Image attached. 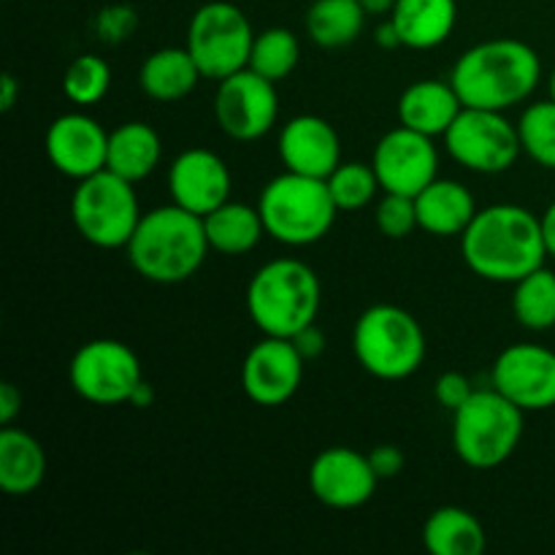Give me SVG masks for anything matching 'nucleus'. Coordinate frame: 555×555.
<instances>
[{
	"instance_id": "e433bc0d",
	"label": "nucleus",
	"mask_w": 555,
	"mask_h": 555,
	"mask_svg": "<svg viewBox=\"0 0 555 555\" xmlns=\"http://www.w3.org/2000/svg\"><path fill=\"white\" fill-rule=\"evenodd\" d=\"M372 461V469L377 472L379 480H390V477H399L404 469V453L396 444H377V448L369 453Z\"/></svg>"
},
{
	"instance_id": "6e6552de",
	"label": "nucleus",
	"mask_w": 555,
	"mask_h": 555,
	"mask_svg": "<svg viewBox=\"0 0 555 555\" xmlns=\"http://www.w3.org/2000/svg\"><path fill=\"white\" fill-rule=\"evenodd\" d=\"M70 220L79 236L92 247L125 249L141 220L133 182L117 177L108 168L81 179L70 198Z\"/></svg>"
},
{
	"instance_id": "f704fd0d",
	"label": "nucleus",
	"mask_w": 555,
	"mask_h": 555,
	"mask_svg": "<svg viewBox=\"0 0 555 555\" xmlns=\"http://www.w3.org/2000/svg\"><path fill=\"white\" fill-rule=\"evenodd\" d=\"M472 393H475L472 379L461 372H444L437 379V385H434V396H437V401L448 412H455L459 406H464L472 399Z\"/></svg>"
},
{
	"instance_id": "4468645a",
	"label": "nucleus",
	"mask_w": 555,
	"mask_h": 555,
	"mask_svg": "<svg viewBox=\"0 0 555 555\" xmlns=\"http://www.w3.org/2000/svg\"><path fill=\"white\" fill-rule=\"evenodd\" d=\"M491 385L524 412H545L555 406V352L551 347H507L493 361Z\"/></svg>"
},
{
	"instance_id": "9b49d317",
	"label": "nucleus",
	"mask_w": 555,
	"mask_h": 555,
	"mask_svg": "<svg viewBox=\"0 0 555 555\" xmlns=\"http://www.w3.org/2000/svg\"><path fill=\"white\" fill-rule=\"evenodd\" d=\"M70 388L95 406L128 404L133 390L144 383L141 361L125 341L92 339L76 350L68 366Z\"/></svg>"
},
{
	"instance_id": "7ed1b4c3",
	"label": "nucleus",
	"mask_w": 555,
	"mask_h": 555,
	"mask_svg": "<svg viewBox=\"0 0 555 555\" xmlns=\"http://www.w3.org/2000/svg\"><path fill=\"white\" fill-rule=\"evenodd\" d=\"M209 249L204 217L168 204L141 215L125 253L141 280L179 285L198 274Z\"/></svg>"
},
{
	"instance_id": "c85d7f7f",
	"label": "nucleus",
	"mask_w": 555,
	"mask_h": 555,
	"mask_svg": "<svg viewBox=\"0 0 555 555\" xmlns=\"http://www.w3.org/2000/svg\"><path fill=\"white\" fill-rule=\"evenodd\" d=\"M513 314L526 331L555 328V274L551 269H537L513 291Z\"/></svg>"
},
{
	"instance_id": "79ce46f5",
	"label": "nucleus",
	"mask_w": 555,
	"mask_h": 555,
	"mask_svg": "<svg viewBox=\"0 0 555 555\" xmlns=\"http://www.w3.org/2000/svg\"><path fill=\"white\" fill-rule=\"evenodd\" d=\"M542 220V236H545V247L547 255L555 258V201L545 209V215L540 217Z\"/></svg>"
},
{
	"instance_id": "423d86ee",
	"label": "nucleus",
	"mask_w": 555,
	"mask_h": 555,
	"mask_svg": "<svg viewBox=\"0 0 555 555\" xmlns=\"http://www.w3.org/2000/svg\"><path fill=\"white\" fill-rule=\"evenodd\" d=\"M352 352L363 372L396 383L406 379L426 361V334L406 309L374 304L363 309L352 328Z\"/></svg>"
},
{
	"instance_id": "20e7f679",
	"label": "nucleus",
	"mask_w": 555,
	"mask_h": 555,
	"mask_svg": "<svg viewBox=\"0 0 555 555\" xmlns=\"http://www.w3.org/2000/svg\"><path fill=\"white\" fill-rule=\"evenodd\" d=\"M320 280L298 258H276L260 266L247 285V314L263 336L293 339L318 320Z\"/></svg>"
},
{
	"instance_id": "c9c22d12",
	"label": "nucleus",
	"mask_w": 555,
	"mask_h": 555,
	"mask_svg": "<svg viewBox=\"0 0 555 555\" xmlns=\"http://www.w3.org/2000/svg\"><path fill=\"white\" fill-rule=\"evenodd\" d=\"M135 27V14L133 9H125V5H112V9H103L98 16V33H101L106 41H122L125 36H130Z\"/></svg>"
},
{
	"instance_id": "7c9ffc66",
	"label": "nucleus",
	"mask_w": 555,
	"mask_h": 555,
	"mask_svg": "<svg viewBox=\"0 0 555 555\" xmlns=\"http://www.w3.org/2000/svg\"><path fill=\"white\" fill-rule=\"evenodd\" d=\"M328 190L331 198H334L336 209L339 211H361L377 198L379 179L377 171H374L372 163H361V160H350V163H339L334 168L328 179Z\"/></svg>"
},
{
	"instance_id": "cd10ccee",
	"label": "nucleus",
	"mask_w": 555,
	"mask_h": 555,
	"mask_svg": "<svg viewBox=\"0 0 555 555\" xmlns=\"http://www.w3.org/2000/svg\"><path fill=\"white\" fill-rule=\"evenodd\" d=\"M361 0H314L307 11V36L320 49H341L358 41L366 25Z\"/></svg>"
},
{
	"instance_id": "ea45409f",
	"label": "nucleus",
	"mask_w": 555,
	"mask_h": 555,
	"mask_svg": "<svg viewBox=\"0 0 555 555\" xmlns=\"http://www.w3.org/2000/svg\"><path fill=\"white\" fill-rule=\"evenodd\" d=\"M16 95H20V85H16L14 76H0V112H11V106L16 103Z\"/></svg>"
},
{
	"instance_id": "37998d69",
	"label": "nucleus",
	"mask_w": 555,
	"mask_h": 555,
	"mask_svg": "<svg viewBox=\"0 0 555 555\" xmlns=\"http://www.w3.org/2000/svg\"><path fill=\"white\" fill-rule=\"evenodd\" d=\"M152 401H155V390H152V385L144 379V383H141L139 388L133 390V396H130L128 404H133V406H139V410H144V406H150Z\"/></svg>"
},
{
	"instance_id": "a18cd8bd",
	"label": "nucleus",
	"mask_w": 555,
	"mask_h": 555,
	"mask_svg": "<svg viewBox=\"0 0 555 555\" xmlns=\"http://www.w3.org/2000/svg\"><path fill=\"white\" fill-rule=\"evenodd\" d=\"M547 90H551V98L555 101V68H553V74H551V81H547Z\"/></svg>"
},
{
	"instance_id": "f3484780",
	"label": "nucleus",
	"mask_w": 555,
	"mask_h": 555,
	"mask_svg": "<svg viewBox=\"0 0 555 555\" xmlns=\"http://www.w3.org/2000/svg\"><path fill=\"white\" fill-rule=\"evenodd\" d=\"M43 150H47L49 163L63 177L81 182L106 168L108 133L90 114H60L47 128Z\"/></svg>"
},
{
	"instance_id": "dca6fc26",
	"label": "nucleus",
	"mask_w": 555,
	"mask_h": 555,
	"mask_svg": "<svg viewBox=\"0 0 555 555\" xmlns=\"http://www.w3.org/2000/svg\"><path fill=\"white\" fill-rule=\"evenodd\" d=\"M377 472L369 453L352 448H328L309 466V491L331 509L363 507L377 491Z\"/></svg>"
},
{
	"instance_id": "0eeeda50",
	"label": "nucleus",
	"mask_w": 555,
	"mask_h": 555,
	"mask_svg": "<svg viewBox=\"0 0 555 555\" xmlns=\"http://www.w3.org/2000/svg\"><path fill=\"white\" fill-rule=\"evenodd\" d=\"M524 415L496 388L475 390L453 412V450L472 469H496L518 450L524 439Z\"/></svg>"
},
{
	"instance_id": "a878e982",
	"label": "nucleus",
	"mask_w": 555,
	"mask_h": 555,
	"mask_svg": "<svg viewBox=\"0 0 555 555\" xmlns=\"http://www.w3.org/2000/svg\"><path fill=\"white\" fill-rule=\"evenodd\" d=\"M206 238L215 253L225 258H238V255L253 253L266 236L263 217L258 206L238 204V201H225L220 209L209 211L204 217Z\"/></svg>"
},
{
	"instance_id": "ddd939ff",
	"label": "nucleus",
	"mask_w": 555,
	"mask_h": 555,
	"mask_svg": "<svg viewBox=\"0 0 555 555\" xmlns=\"http://www.w3.org/2000/svg\"><path fill=\"white\" fill-rule=\"evenodd\" d=\"M372 166L385 193H401L415 198L423 188H428L439 177V152L431 135L399 125L377 141Z\"/></svg>"
},
{
	"instance_id": "f8f14e48",
	"label": "nucleus",
	"mask_w": 555,
	"mask_h": 555,
	"mask_svg": "<svg viewBox=\"0 0 555 555\" xmlns=\"http://www.w3.org/2000/svg\"><path fill=\"white\" fill-rule=\"evenodd\" d=\"M215 117L222 133L233 141H258L280 117V95L274 81L244 68L217 81Z\"/></svg>"
},
{
	"instance_id": "4be33fe9",
	"label": "nucleus",
	"mask_w": 555,
	"mask_h": 555,
	"mask_svg": "<svg viewBox=\"0 0 555 555\" xmlns=\"http://www.w3.org/2000/svg\"><path fill=\"white\" fill-rule=\"evenodd\" d=\"M390 22L396 25L401 47L437 49L453 36L459 22V3L455 0H396L390 11Z\"/></svg>"
},
{
	"instance_id": "c03bdc74",
	"label": "nucleus",
	"mask_w": 555,
	"mask_h": 555,
	"mask_svg": "<svg viewBox=\"0 0 555 555\" xmlns=\"http://www.w3.org/2000/svg\"><path fill=\"white\" fill-rule=\"evenodd\" d=\"M361 5L366 9L369 16H390V11H393L396 0H361Z\"/></svg>"
},
{
	"instance_id": "2eb2a0df",
	"label": "nucleus",
	"mask_w": 555,
	"mask_h": 555,
	"mask_svg": "<svg viewBox=\"0 0 555 555\" xmlns=\"http://www.w3.org/2000/svg\"><path fill=\"white\" fill-rule=\"evenodd\" d=\"M304 358L293 339L266 336L242 363V388L258 406H282L298 393L304 379Z\"/></svg>"
},
{
	"instance_id": "1a4fd4ad",
	"label": "nucleus",
	"mask_w": 555,
	"mask_h": 555,
	"mask_svg": "<svg viewBox=\"0 0 555 555\" xmlns=\"http://www.w3.org/2000/svg\"><path fill=\"white\" fill-rule=\"evenodd\" d=\"M255 30L247 14L228 0L204 3L188 25L184 47L193 54L204 79L222 81L249 65Z\"/></svg>"
},
{
	"instance_id": "b1692460",
	"label": "nucleus",
	"mask_w": 555,
	"mask_h": 555,
	"mask_svg": "<svg viewBox=\"0 0 555 555\" xmlns=\"http://www.w3.org/2000/svg\"><path fill=\"white\" fill-rule=\"evenodd\" d=\"M204 79L188 47H166L152 52L139 68V85L157 103H177Z\"/></svg>"
},
{
	"instance_id": "9d476101",
	"label": "nucleus",
	"mask_w": 555,
	"mask_h": 555,
	"mask_svg": "<svg viewBox=\"0 0 555 555\" xmlns=\"http://www.w3.org/2000/svg\"><path fill=\"white\" fill-rule=\"evenodd\" d=\"M442 139L448 155L475 173L509 171L524 152L518 125L491 108L464 106Z\"/></svg>"
},
{
	"instance_id": "72a5a7b5",
	"label": "nucleus",
	"mask_w": 555,
	"mask_h": 555,
	"mask_svg": "<svg viewBox=\"0 0 555 555\" xmlns=\"http://www.w3.org/2000/svg\"><path fill=\"white\" fill-rule=\"evenodd\" d=\"M374 220L383 236L388 238H406L412 231H417V206L412 195L385 193V198L377 204Z\"/></svg>"
},
{
	"instance_id": "4c0bfd02",
	"label": "nucleus",
	"mask_w": 555,
	"mask_h": 555,
	"mask_svg": "<svg viewBox=\"0 0 555 555\" xmlns=\"http://www.w3.org/2000/svg\"><path fill=\"white\" fill-rule=\"evenodd\" d=\"M293 345H296V350L301 352L304 361H318V358L325 352V334L318 328V323H312L293 336Z\"/></svg>"
},
{
	"instance_id": "412c9836",
	"label": "nucleus",
	"mask_w": 555,
	"mask_h": 555,
	"mask_svg": "<svg viewBox=\"0 0 555 555\" xmlns=\"http://www.w3.org/2000/svg\"><path fill=\"white\" fill-rule=\"evenodd\" d=\"M461 108H464V103H461L459 92H455L450 81L423 79L401 92L399 125L437 139V135L448 133V128L455 122Z\"/></svg>"
},
{
	"instance_id": "f257e3e1",
	"label": "nucleus",
	"mask_w": 555,
	"mask_h": 555,
	"mask_svg": "<svg viewBox=\"0 0 555 555\" xmlns=\"http://www.w3.org/2000/svg\"><path fill=\"white\" fill-rule=\"evenodd\" d=\"M461 253L480 280L496 285H515L551 258L542 220L518 204H493L477 211L461 236Z\"/></svg>"
},
{
	"instance_id": "39448f33",
	"label": "nucleus",
	"mask_w": 555,
	"mask_h": 555,
	"mask_svg": "<svg viewBox=\"0 0 555 555\" xmlns=\"http://www.w3.org/2000/svg\"><path fill=\"white\" fill-rule=\"evenodd\" d=\"M266 236L285 247H309L328 236L336 209L325 179L285 171L271 179L258 198Z\"/></svg>"
},
{
	"instance_id": "473e14b6",
	"label": "nucleus",
	"mask_w": 555,
	"mask_h": 555,
	"mask_svg": "<svg viewBox=\"0 0 555 555\" xmlns=\"http://www.w3.org/2000/svg\"><path fill=\"white\" fill-rule=\"evenodd\" d=\"M520 146L542 168L555 171V101H537L526 106L518 122Z\"/></svg>"
},
{
	"instance_id": "5701e85b",
	"label": "nucleus",
	"mask_w": 555,
	"mask_h": 555,
	"mask_svg": "<svg viewBox=\"0 0 555 555\" xmlns=\"http://www.w3.org/2000/svg\"><path fill=\"white\" fill-rule=\"evenodd\" d=\"M47 480V453L33 434L5 426L0 431V488L5 496H30Z\"/></svg>"
},
{
	"instance_id": "6ab92c4d",
	"label": "nucleus",
	"mask_w": 555,
	"mask_h": 555,
	"mask_svg": "<svg viewBox=\"0 0 555 555\" xmlns=\"http://www.w3.org/2000/svg\"><path fill=\"white\" fill-rule=\"evenodd\" d=\"M276 152H280L285 171L314 179H328L341 163L339 133L328 119L318 117V114H298V117L287 119Z\"/></svg>"
},
{
	"instance_id": "a211bd4d",
	"label": "nucleus",
	"mask_w": 555,
	"mask_h": 555,
	"mask_svg": "<svg viewBox=\"0 0 555 555\" xmlns=\"http://www.w3.org/2000/svg\"><path fill=\"white\" fill-rule=\"evenodd\" d=\"M171 201L193 215L206 217L231 201V171L217 152L195 146L173 157L168 168Z\"/></svg>"
},
{
	"instance_id": "aec40b11",
	"label": "nucleus",
	"mask_w": 555,
	"mask_h": 555,
	"mask_svg": "<svg viewBox=\"0 0 555 555\" xmlns=\"http://www.w3.org/2000/svg\"><path fill=\"white\" fill-rule=\"evenodd\" d=\"M415 206L421 231L439 238H461L469 222L475 220L477 211H480L475 195L466 184L439 177L415 195Z\"/></svg>"
},
{
	"instance_id": "c756f323",
	"label": "nucleus",
	"mask_w": 555,
	"mask_h": 555,
	"mask_svg": "<svg viewBox=\"0 0 555 555\" xmlns=\"http://www.w3.org/2000/svg\"><path fill=\"white\" fill-rule=\"evenodd\" d=\"M298 60H301V41H298L296 33L287 30V27H269L263 33H255L247 68L280 85L296 70Z\"/></svg>"
},
{
	"instance_id": "f03ea898",
	"label": "nucleus",
	"mask_w": 555,
	"mask_h": 555,
	"mask_svg": "<svg viewBox=\"0 0 555 555\" xmlns=\"http://www.w3.org/2000/svg\"><path fill=\"white\" fill-rule=\"evenodd\" d=\"M542 60L518 38H491L466 49L453 65L450 85L472 108L507 112L540 87Z\"/></svg>"
},
{
	"instance_id": "2f4dec72",
	"label": "nucleus",
	"mask_w": 555,
	"mask_h": 555,
	"mask_svg": "<svg viewBox=\"0 0 555 555\" xmlns=\"http://www.w3.org/2000/svg\"><path fill=\"white\" fill-rule=\"evenodd\" d=\"M112 87V68L98 54H79L63 74V92L74 106H95Z\"/></svg>"
},
{
	"instance_id": "58836bf2",
	"label": "nucleus",
	"mask_w": 555,
	"mask_h": 555,
	"mask_svg": "<svg viewBox=\"0 0 555 555\" xmlns=\"http://www.w3.org/2000/svg\"><path fill=\"white\" fill-rule=\"evenodd\" d=\"M25 406V396L14 383H0V423L11 426Z\"/></svg>"
},
{
	"instance_id": "393cba45",
	"label": "nucleus",
	"mask_w": 555,
	"mask_h": 555,
	"mask_svg": "<svg viewBox=\"0 0 555 555\" xmlns=\"http://www.w3.org/2000/svg\"><path fill=\"white\" fill-rule=\"evenodd\" d=\"M163 157V141L152 125L130 119L108 133L106 168L128 182H141L157 168Z\"/></svg>"
},
{
	"instance_id": "bb28decb",
	"label": "nucleus",
	"mask_w": 555,
	"mask_h": 555,
	"mask_svg": "<svg viewBox=\"0 0 555 555\" xmlns=\"http://www.w3.org/2000/svg\"><path fill=\"white\" fill-rule=\"evenodd\" d=\"M423 545L431 555H482L488 537L477 515L464 507H439L423 524Z\"/></svg>"
},
{
	"instance_id": "a19ab883",
	"label": "nucleus",
	"mask_w": 555,
	"mask_h": 555,
	"mask_svg": "<svg viewBox=\"0 0 555 555\" xmlns=\"http://www.w3.org/2000/svg\"><path fill=\"white\" fill-rule=\"evenodd\" d=\"M374 41H377V47H383V49L401 47L399 30H396V25H393V22H390V16H388V22H383V25H379L377 30H374Z\"/></svg>"
}]
</instances>
